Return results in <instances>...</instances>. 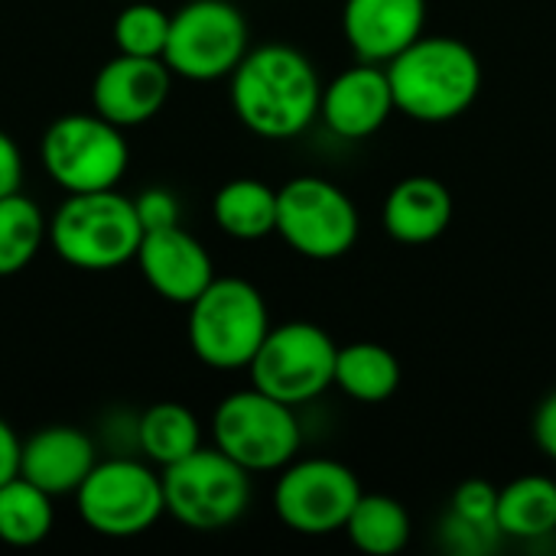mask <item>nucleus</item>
<instances>
[{
  "label": "nucleus",
  "instance_id": "nucleus-10",
  "mask_svg": "<svg viewBox=\"0 0 556 556\" xmlns=\"http://www.w3.org/2000/svg\"><path fill=\"white\" fill-rule=\"evenodd\" d=\"M336 355L339 345L323 326L309 319H290L270 326L248 365V375L257 391L290 407H303L336 388Z\"/></svg>",
  "mask_w": 556,
  "mask_h": 556
},
{
  "label": "nucleus",
  "instance_id": "nucleus-7",
  "mask_svg": "<svg viewBox=\"0 0 556 556\" xmlns=\"http://www.w3.org/2000/svg\"><path fill=\"white\" fill-rule=\"evenodd\" d=\"M39 163L62 192L117 189L130 166L124 127L94 111L62 114L39 137Z\"/></svg>",
  "mask_w": 556,
  "mask_h": 556
},
{
  "label": "nucleus",
  "instance_id": "nucleus-33",
  "mask_svg": "<svg viewBox=\"0 0 556 556\" xmlns=\"http://www.w3.org/2000/svg\"><path fill=\"white\" fill-rule=\"evenodd\" d=\"M554 479H556V472H554Z\"/></svg>",
  "mask_w": 556,
  "mask_h": 556
},
{
  "label": "nucleus",
  "instance_id": "nucleus-32",
  "mask_svg": "<svg viewBox=\"0 0 556 556\" xmlns=\"http://www.w3.org/2000/svg\"><path fill=\"white\" fill-rule=\"evenodd\" d=\"M20 453H23V440L0 417V485H7L10 479L20 476Z\"/></svg>",
  "mask_w": 556,
  "mask_h": 556
},
{
  "label": "nucleus",
  "instance_id": "nucleus-12",
  "mask_svg": "<svg viewBox=\"0 0 556 556\" xmlns=\"http://www.w3.org/2000/svg\"><path fill=\"white\" fill-rule=\"evenodd\" d=\"M365 495L355 469L329 456L293 459L277 472L274 515L303 538H329L345 531L349 515Z\"/></svg>",
  "mask_w": 556,
  "mask_h": 556
},
{
  "label": "nucleus",
  "instance_id": "nucleus-5",
  "mask_svg": "<svg viewBox=\"0 0 556 556\" xmlns=\"http://www.w3.org/2000/svg\"><path fill=\"white\" fill-rule=\"evenodd\" d=\"M81 525L108 541H130L160 525L166 515L163 476L153 463L111 456L98 459L75 492Z\"/></svg>",
  "mask_w": 556,
  "mask_h": 556
},
{
  "label": "nucleus",
  "instance_id": "nucleus-26",
  "mask_svg": "<svg viewBox=\"0 0 556 556\" xmlns=\"http://www.w3.org/2000/svg\"><path fill=\"white\" fill-rule=\"evenodd\" d=\"M114 49L124 55H156L163 59L166 36H169V13L156 3L137 0L121 7L111 26Z\"/></svg>",
  "mask_w": 556,
  "mask_h": 556
},
{
  "label": "nucleus",
  "instance_id": "nucleus-13",
  "mask_svg": "<svg viewBox=\"0 0 556 556\" xmlns=\"http://www.w3.org/2000/svg\"><path fill=\"white\" fill-rule=\"evenodd\" d=\"M173 91V72L156 55L108 59L91 81V111L117 127H140L153 121Z\"/></svg>",
  "mask_w": 556,
  "mask_h": 556
},
{
  "label": "nucleus",
  "instance_id": "nucleus-21",
  "mask_svg": "<svg viewBox=\"0 0 556 556\" xmlns=\"http://www.w3.org/2000/svg\"><path fill=\"white\" fill-rule=\"evenodd\" d=\"M401 358L381 342H349L336 355V388L358 404H384L401 388Z\"/></svg>",
  "mask_w": 556,
  "mask_h": 556
},
{
  "label": "nucleus",
  "instance_id": "nucleus-27",
  "mask_svg": "<svg viewBox=\"0 0 556 556\" xmlns=\"http://www.w3.org/2000/svg\"><path fill=\"white\" fill-rule=\"evenodd\" d=\"M495 508H498V489L485 479H466L463 485H456L450 498V515L472 525H495Z\"/></svg>",
  "mask_w": 556,
  "mask_h": 556
},
{
  "label": "nucleus",
  "instance_id": "nucleus-19",
  "mask_svg": "<svg viewBox=\"0 0 556 556\" xmlns=\"http://www.w3.org/2000/svg\"><path fill=\"white\" fill-rule=\"evenodd\" d=\"M495 525L511 541H544L556 534V479L554 476H518L498 489Z\"/></svg>",
  "mask_w": 556,
  "mask_h": 556
},
{
  "label": "nucleus",
  "instance_id": "nucleus-4",
  "mask_svg": "<svg viewBox=\"0 0 556 556\" xmlns=\"http://www.w3.org/2000/svg\"><path fill=\"white\" fill-rule=\"evenodd\" d=\"M186 309L189 349L212 371H248L274 326L264 293L244 277H215Z\"/></svg>",
  "mask_w": 556,
  "mask_h": 556
},
{
  "label": "nucleus",
  "instance_id": "nucleus-30",
  "mask_svg": "<svg viewBox=\"0 0 556 556\" xmlns=\"http://www.w3.org/2000/svg\"><path fill=\"white\" fill-rule=\"evenodd\" d=\"M23 176H26L23 153H20L16 140L7 130H0V199L20 192L23 189Z\"/></svg>",
  "mask_w": 556,
  "mask_h": 556
},
{
  "label": "nucleus",
  "instance_id": "nucleus-23",
  "mask_svg": "<svg viewBox=\"0 0 556 556\" xmlns=\"http://www.w3.org/2000/svg\"><path fill=\"white\" fill-rule=\"evenodd\" d=\"M345 538L362 554L394 556L407 551L414 538V521H410V511L394 495L365 492L345 521Z\"/></svg>",
  "mask_w": 556,
  "mask_h": 556
},
{
  "label": "nucleus",
  "instance_id": "nucleus-16",
  "mask_svg": "<svg viewBox=\"0 0 556 556\" xmlns=\"http://www.w3.org/2000/svg\"><path fill=\"white\" fill-rule=\"evenodd\" d=\"M427 0H345L342 36L358 62L388 65L427 33Z\"/></svg>",
  "mask_w": 556,
  "mask_h": 556
},
{
  "label": "nucleus",
  "instance_id": "nucleus-15",
  "mask_svg": "<svg viewBox=\"0 0 556 556\" xmlns=\"http://www.w3.org/2000/svg\"><path fill=\"white\" fill-rule=\"evenodd\" d=\"M134 264L147 287L173 306H189L218 277L205 244L182 225L143 231Z\"/></svg>",
  "mask_w": 556,
  "mask_h": 556
},
{
  "label": "nucleus",
  "instance_id": "nucleus-1",
  "mask_svg": "<svg viewBox=\"0 0 556 556\" xmlns=\"http://www.w3.org/2000/svg\"><path fill=\"white\" fill-rule=\"evenodd\" d=\"M228 101L254 137L293 140L319 121L323 78L303 49L264 42L228 75Z\"/></svg>",
  "mask_w": 556,
  "mask_h": 556
},
{
  "label": "nucleus",
  "instance_id": "nucleus-25",
  "mask_svg": "<svg viewBox=\"0 0 556 556\" xmlns=\"http://www.w3.org/2000/svg\"><path fill=\"white\" fill-rule=\"evenodd\" d=\"M49 241V222L42 208L20 192L0 199V280L23 274L39 248Z\"/></svg>",
  "mask_w": 556,
  "mask_h": 556
},
{
  "label": "nucleus",
  "instance_id": "nucleus-24",
  "mask_svg": "<svg viewBox=\"0 0 556 556\" xmlns=\"http://www.w3.org/2000/svg\"><path fill=\"white\" fill-rule=\"evenodd\" d=\"M52 528L55 505L49 492L23 476L0 485V544L13 551H29L39 547L52 534Z\"/></svg>",
  "mask_w": 556,
  "mask_h": 556
},
{
  "label": "nucleus",
  "instance_id": "nucleus-2",
  "mask_svg": "<svg viewBox=\"0 0 556 556\" xmlns=\"http://www.w3.org/2000/svg\"><path fill=\"white\" fill-rule=\"evenodd\" d=\"M397 114L417 124H450L463 117L482 94L479 52L446 33H424L388 65Z\"/></svg>",
  "mask_w": 556,
  "mask_h": 556
},
{
  "label": "nucleus",
  "instance_id": "nucleus-29",
  "mask_svg": "<svg viewBox=\"0 0 556 556\" xmlns=\"http://www.w3.org/2000/svg\"><path fill=\"white\" fill-rule=\"evenodd\" d=\"M134 205H137V218H140L143 231L173 228V225H179V215H182L179 199H176L169 189H163V186L143 189V192L134 199Z\"/></svg>",
  "mask_w": 556,
  "mask_h": 556
},
{
  "label": "nucleus",
  "instance_id": "nucleus-3",
  "mask_svg": "<svg viewBox=\"0 0 556 556\" xmlns=\"http://www.w3.org/2000/svg\"><path fill=\"white\" fill-rule=\"evenodd\" d=\"M143 241L134 199L117 189L68 192L49 218V244L55 257L75 270L104 274L130 264Z\"/></svg>",
  "mask_w": 556,
  "mask_h": 556
},
{
  "label": "nucleus",
  "instance_id": "nucleus-20",
  "mask_svg": "<svg viewBox=\"0 0 556 556\" xmlns=\"http://www.w3.org/2000/svg\"><path fill=\"white\" fill-rule=\"evenodd\" d=\"M212 218L235 241H261L277 231V189L264 179H228L212 199Z\"/></svg>",
  "mask_w": 556,
  "mask_h": 556
},
{
  "label": "nucleus",
  "instance_id": "nucleus-11",
  "mask_svg": "<svg viewBox=\"0 0 556 556\" xmlns=\"http://www.w3.org/2000/svg\"><path fill=\"white\" fill-rule=\"evenodd\" d=\"M248 49L251 29L231 0H189L169 13L163 62L186 81L228 78Z\"/></svg>",
  "mask_w": 556,
  "mask_h": 556
},
{
  "label": "nucleus",
  "instance_id": "nucleus-9",
  "mask_svg": "<svg viewBox=\"0 0 556 556\" xmlns=\"http://www.w3.org/2000/svg\"><path fill=\"white\" fill-rule=\"evenodd\" d=\"M280 241L306 261H339L362 235L355 199L323 176H293L277 189Z\"/></svg>",
  "mask_w": 556,
  "mask_h": 556
},
{
  "label": "nucleus",
  "instance_id": "nucleus-18",
  "mask_svg": "<svg viewBox=\"0 0 556 556\" xmlns=\"http://www.w3.org/2000/svg\"><path fill=\"white\" fill-rule=\"evenodd\" d=\"M456 215L453 192L437 176H407L391 186L381 205V222L391 241L424 248L440 241Z\"/></svg>",
  "mask_w": 556,
  "mask_h": 556
},
{
  "label": "nucleus",
  "instance_id": "nucleus-8",
  "mask_svg": "<svg viewBox=\"0 0 556 556\" xmlns=\"http://www.w3.org/2000/svg\"><path fill=\"white\" fill-rule=\"evenodd\" d=\"M166 515L189 531L215 534L238 525L251 505V472L218 446H199L192 456L160 469Z\"/></svg>",
  "mask_w": 556,
  "mask_h": 556
},
{
  "label": "nucleus",
  "instance_id": "nucleus-22",
  "mask_svg": "<svg viewBox=\"0 0 556 556\" xmlns=\"http://www.w3.org/2000/svg\"><path fill=\"white\" fill-rule=\"evenodd\" d=\"M137 450L156 469H166L202 446V424L199 417L179 401H160L147 407L134 427Z\"/></svg>",
  "mask_w": 556,
  "mask_h": 556
},
{
  "label": "nucleus",
  "instance_id": "nucleus-14",
  "mask_svg": "<svg viewBox=\"0 0 556 556\" xmlns=\"http://www.w3.org/2000/svg\"><path fill=\"white\" fill-rule=\"evenodd\" d=\"M391 114H397V104L384 65L355 62L323 85L319 121L339 140H368Z\"/></svg>",
  "mask_w": 556,
  "mask_h": 556
},
{
  "label": "nucleus",
  "instance_id": "nucleus-31",
  "mask_svg": "<svg viewBox=\"0 0 556 556\" xmlns=\"http://www.w3.org/2000/svg\"><path fill=\"white\" fill-rule=\"evenodd\" d=\"M531 437H534L538 450H541L547 459H554L556 463V391H551V394L538 404L534 420H531Z\"/></svg>",
  "mask_w": 556,
  "mask_h": 556
},
{
  "label": "nucleus",
  "instance_id": "nucleus-17",
  "mask_svg": "<svg viewBox=\"0 0 556 556\" xmlns=\"http://www.w3.org/2000/svg\"><path fill=\"white\" fill-rule=\"evenodd\" d=\"M94 463H98V450L85 430L68 424H52L23 440L20 476L39 485L42 492H49L52 498H59V495H75L78 485L94 469Z\"/></svg>",
  "mask_w": 556,
  "mask_h": 556
},
{
  "label": "nucleus",
  "instance_id": "nucleus-28",
  "mask_svg": "<svg viewBox=\"0 0 556 556\" xmlns=\"http://www.w3.org/2000/svg\"><path fill=\"white\" fill-rule=\"evenodd\" d=\"M502 538V531L495 525H472V521H463L456 515H450L443 521V541L453 554L479 556L489 554L495 547V541Z\"/></svg>",
  "mask_w": 556,
  "mask_h": 556
},
{
  "label": "nucleus",
  "instance_id": "nucleus-6",
  "mask_svg": "<svg viewBox=\"0 0 556 556\" xmlns=\"http://www.w3.org/2000/svg\"><path fill=\"white\" fill-rule=\"evenodd\" d=\"M212 446L251 476L280 472L300 456L303 427L296 407L251 388L231 391L212 414Z\"/></svg>",
  "mask_w": 556,
  "mask_h": 556
}]
</instances>
